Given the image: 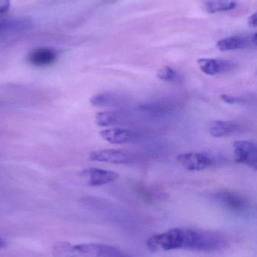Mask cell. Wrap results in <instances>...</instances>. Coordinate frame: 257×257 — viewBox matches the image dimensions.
<instances>
[{
	"mask_svg": "<svg viewBox=\"0 0 257 257\" xmlns=\"http://www.w3.org/2000/svg\"><path fill=\"white\" fill-rule=\"evenodd\" d=\"M227 241L222 234L196 228H175L152 235L146 245L152 251L187 250L210 252L226 247Z\"/></svg>",
	"mask_w": 257,
	"mask_h": 257,
	"instance_id": "6da1fadb",
	"label": "cell"
},
{
	"mask_svg": "<svg viewBox=\"0 0 257 257\" xmlns=\"http://www.w3.org/2000/svg\"><path fill=\"white\" fill-rule=\"evenodd\" d=\"M53 255L54 257H132L120 249L107 244L71 245L66 242L54 244Z\"/></svg>",
	"mask_w": 257,
	"mask_h": 257,
	"instance_id": "7a4b0ae2",
	"label": "cell"
},
{
	"mask_svg": "<svg viewBox=\"0 0 257 257\" xmlns=\"http://www.w3.org/2000/svg\"><path fill=\"white\" fill-rule=\"evenodd\" d=\"M177 160L188 171H203L223 164L225 158L218 153L186 152L179 154Z\"/></svg>",
	"mask_w": 257,
	"mask_h": 257,
	"instance_id": "3957f363",
	"label": "cell"
},
{
	"mask_svg": "<svg viewBox=\"0 0 257 257\" xmlns=\"http://www.w3.org/2000/svg\"><path fill=\"white\" fill-rule=\"evenodd\" d=\"M182 103L174 98L156 99L142 102L137 106V112L150 119H158L170 115L180 109Z\"/></svg>",
	"mask_w": 257,
	"mask_h": 257,
	"instance_id": "277c9868",
	"label": "cell"
},
{
	"mask_svg": "<svg viewBox=\"0 0 257 257\" xmlns=\"http://www.w3.org/2000/svg\"><path fill=\"white\" fill-rule=\"evenodd\" d=\"M89 160L98 163L131 165L135 163L138 158L136 154L129 151L118 149H103L91 153Z\"/></svg>",
	"mask_w": 257,
	"mask_h": 257,
	"instance_id": "5b68a950",
	"label": "cell"
},
{
	"mask_svg": "<svg viewBox=\"0 0 257 257\" xmlns=\"http://www.w3.org/2000/svg\"><path fill=\"white\" fill-rule=\"evenodd\" d=\"M235 162L257 169V145L251 141H237L233 144Z\"/></svg>",
	"mask_w": 257,
	"mask_h": 257,
	"instance_id": "8992f818",
	"label": "cell"
},
{
	"mask_svg": "<svg viewBox=\"0 0 257 257\" xmlns=\"http://www.w3.org/2000/svg\"><path fill=\"white\" fill-rule=\"evenodd\" d=\"M197 64L203 73L210 76L227 73L236 67L234 62L222 59L201 58L197 60Z\"/></svg>",
	"mask_w": 257,
	"mask_h": 257,
	"instance_id": "52a82bcc",
	"label": "cell"
},
{
	"mask_svg": "<svg viewBox=\"0 0 257 257\" xmlns=\"http://www.w3.org/2000/svg\"><path fill=\"white\" fill-rule=\"evenodd\" d=\"M83 178L87 180L88 184L92 187H101L114 182L119 175L113 171L98 168H87L81 172Z\"/></svg>",
	"mask_w": 257,
	"mask_h": 257,
	"instance_id": "ba28073f",
	"label": "cell"
},
{
	"mask_svg": "<svg viewBox=\"0 0 257 257\" xmlns=\"http://www.w3.org/2000/svg\"><path fill=\"white\" fill-rule=\"evenodd\" d=\"M214 198L222 206L234 212H244L248 208L247 201L235 192H217L214 195Z\"/></svg>",
	"mask_w": 257,
	"mask_h": 257,
	"instance_id": "9c48e42d",
	"label": "cell"
},
{
	"mask_svg": "<svg viewBox=\"0 0 257 257\" xmlns=\"http://www.w3.org/2000/svg\"><path fill=\"white\" fill-rule=\"evenodd\" d=\"M245 128V125L238 120H217L209 123L208 130L213 137L223 138L242 133Z\"/></svg>",
	"mask_w": 257,
	"mask_h": 257,
	"instance_id": "30bf717a",
	"label": "cell"
},
{
	"mask_svg": "<svg viewBox=\"0 0 257 257\" xmlns=\"http://www.w3.org/2000/svg\"><path fill=\"white\" fill-rule=\"evenodd\" d=\"M100 136L104 140L113 145H122V144L129 143L137 140L140 138V134L122 128H111L102 130L100 133Z\"/></svg>",
	"mask_w": 257,
	"mask_h": 257,
	"instance_id": "8fae6325",
	"label": "cell"
},
{
	"mask_svg": "<svg viewBox=\"0 0 257 257\" xmlns=\"http://www.w3.org/2000/svg\"><path fill=\"white\" fill-rule=\"evenodd\" d=\"M252 45L253 46L256 45V34L250 37L232 36V37L225 38L217 42V48L221 51H229L244 49Z\"/></svg>",
	"mask_w": 257,
	"mask_h": 257,
	"instance_id": "7c38bea8",
	"label": "cell"
},
{
	"mask_svg": "<svg viewBox=\"0 0 257 257\" xmlns=\"http://www.w3.org/2000/svg\"><path fill=\"white\" fill-rule=\"evenodd\" d=\"M128 98L122 93L116 92H102L92 96L90 102L97 107H115L128 102Z\"/></svg>",
	"mask_w": 257,
	"mask_h": 257,
	"instance_id": "4fadbf2b",
	"label": "cell"
},
{
	"mask_svg": "<svg viewBox=\"0 0 257 257\" xmlns=\"http://www.w3.org/2000/svg\"><path fill=\"white\" fill-rule=\"evenodd\" d=\"M57 54L54 50L40 48L33 50L28 56V61L33 66L43 67L53 64L57 60Z\"/></svg>",
	"mask_w": 257,
	"mask_h": 257,
	"instance_id": "5bb4252c",
	"label": "cell"
},
{
	"mask_svg": "<svg viewBox=\"0 0 257 257\" xmlns=\"http://www.w3.org/2000/svg\"><path fill=\"white\" fill-rule=\"evenodd\" d=\"M125 114L119 111H106L98 112L95 116V122L101 127L116 125L125 120Z\"/></svg>",
	"mask_w": 257,
	"mask_h": 257,
	"instance_id": "9a60e30c",
	"label": "cell"
},
{
	"mask_svg": "<svg viewBox=\"0 0 257 257\" xmlns=\"http://www.w3.org/2000/svg\"><path fill=\"white\" fill-rule=\"evenodd\" d=\"M236 7V3L232 0H211L205 3V9L208 13L232 10Z\"/></svg>",
	"mask_w": 257,
	"mask_h": 257,
	"instance_id": "2e32d148",
	"label": "cell"
},
{
	"mask_svg": "<svg viewBox=\"0 0 257 257\" xmlns=\"http://www.w3.org/2000/svg\"><path fill=\"white\" fill-rule=\"evenodd\" d=\"M157 78L165 82H177L179 81L181 75L173 68L170 66H164L157 72Z\"/></svg>",
	"mask_w": 257,
	"mask_h": 257,
	"instance_id": "e0dca14e",
	"label": "cell"
},
{
	"mask_svg": "<svg viewBox=\"0 0 257 257\" xmlns=\"http://www.w3.org/2000/svg\"><path fill=\"white\" fill-rule=\"evenodd\" d=\"M220 99L225 103L229 104V105H235V104L247 105V104L250 103L252 100V98L250 96H236L228 94L221 95Z\"/></svg>",
	"mask_w": 257,
	"mask_h": 257,
	"instance_id": "ac0fdd59",
	"label": "cell"
},
{
	"mask_svg": "<svg viewBox=\"0 0 257 257\" xmlns=\"http://www.w3.org/2000/svg\"><path fill=\"white\" fill-rule=\"evenodd\" d=\"M10 7V0H0V14L5 13Z\"/></svg>",
	"mask_w": 257,
	"mask_h": 257,
	"instance_id": "d6986e66",
	"label": "cell"
},
{
	"mask_svg": "<svg viewBox=\"0 0 257 257\" xmlns=\"http://www.w3.org/2000/svg\"><path fill=\"white\" fill-rule=\"evenodd\" d=\"M256 14H253V15L249 18L248 19V24L250 27H256L257 22H256Z\"/></svg>",
	"mask_w": 257,
	"mask_h": 257,
	"instance_id": "ffe728a7",
	"label": "cell"
},
{
	"mask_svg": "<svg viewBox=\"0 0 257 257\" xmlns=\"http://www.w3.org/2000/svg\"><path fill=\"white\" fill-rule=\"evenodd\" d=\"M6 246V240L3 239V238L0 237V249L4 248Z\"/></svg>",
	"mask_w": 257,
	"mask_h": 257,
	"instance_id": "44dd1931",
	"label": "cell"
},
{
	"mask_svg": "<svg viewBox=\"0 0 257 257\" xmlns=\"http://www.w3.org/2000/svg\"><path fill=\"white\" fill-rule=\"evenodd\" d=\"M3 105V101L0 100V106H2V105Z\"/></svg>",
	"mask_w": 257,
	"mask_h": 257,
	"instance_id": "7402d4cb",
	"label": "cell"
}]
</instances>
